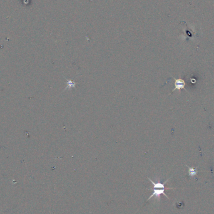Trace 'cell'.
Wrapping results in <instances>:
<instances>
[{
    "label": "cell",
    "instance_id": "2",
    "mask_svg": "<svg viewBox=\"0 0 214 214\" xmlns=\"http://www.w3.org/2000/svg\"><path fill=\"white\" fill-rule=\"evenodd\" d=\"M185 86V81L181 78L175 79V88L172 90V92L175 90H180L181 89H184Z\"/></svg>",
    "mask_w": 214,
    "mask_h": 214
},
{
    "label": "cell",
    "instance_id": "1",
    "mask_svg": "<svg viewBox=\"0 0 214 214\" xmlns=\"http://www.w3.org/2000/svg\"><path fill=\"white\" fill-rule=\"evenodd\" d=\"M148 178V180H150V182L152 183V185H153V193H152V194L150 196V197H149L147 199V201L150 200L152 197H154L156 198V199H157L158 200H160V196L161 195H165L167 198V199H169V197H168L165 193V190L166 189L165 185V184L168 182V180L170 179L171 177L168 178V179L163 183H160V182L155 183L152 179H150V178Z\"/></svg>",
    "mask_w": 214,
    "mask_h": 214
},
{
    "label": "cell",
    "instance_id": "3",
    "mask_svg": "<svg viewBox=\"0 0 214 214\" xmlns=\"http://www.w3.org/2000/svg\"><path fill=\"white\" fill-rule=\"evenodd\" d=\"M64 78L66 80V85H67L65 89H64V91L66 90H71L72 88H75V86L76 85V83L75 82H73V81H72V80H71L66 79L65 77H64Z\"/></svg>",
    "mask_w": 214,
    "mask_h": 214
},
{
    "label": "cell",
    "instance_id": "4",
    "mask_svg": "<svg viewBox=\"0 0 214 214\" xmlns=\"http://www.w3.org/2000/svg\"><path fill=\"white\" fill-rule=\"evenodd\" d=\"M187 167L188 171H189V175L190 177H193L197 175V174L198 173V170H197V168H193V167H190L188 166V165H186Z\"/></svg>",
    "mask_w": 214,
    "mask_h": 214
}]
</instances>
